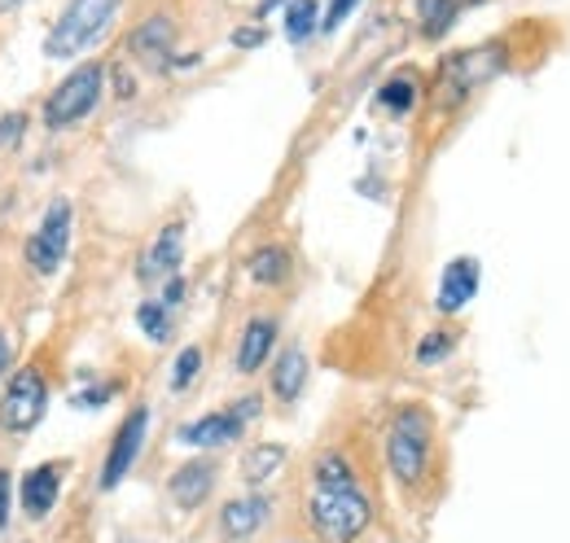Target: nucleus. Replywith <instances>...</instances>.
I'll return each mask as SVG.
<instances>
[{"label": "nucleus", "mask_w": 570, "mask_h": 543, "mask_svg": "<svg viewBox=\"0 0 570 543\" xmlns=\"http://www.w3.org/2000/svg\"><path fill=\"white\" fill-rule=\"evenodd\" d=\"M307 522L321 543H356L373 522V500L360 491V482L347 486H312L307 495Z\"/></svg>", "instance_id": "f257e3e1"}, {"label": "nucleus", "mask_w": 570, "mask_h": 543, "mask_svg": "<svg viewBox=\"0 0 570 543\" xmlns=\"http://www.w3.org/2000/svg\"><path fill=\"white\" fill-rule=\"evenodd\" d=\"M430 452H434V421L426 407L409 404L395 412L391 430H386V470L400 486H417L430 470Z\"/></svg>", "instance_id": "f03ea898"}, {"label": "nucleus", "mask_w": 570, "mask_h": 543, "mask_svg": "<svg viewBox=\"0 0 570 543\" xmlns=\"http://www.w3.org/2000/svg\"><path fill=\"white\" fill-rule=\"evenodd\" d=\"M119 4H124V0H71V4L62 9V18L53 22V31L45 36V53L58 58V62L88 53V49L106 36V27L115 22Z\"/></svg>", "instance_id": "7ed1b4c3"}, {"label": "nucleus", "mask_w": 570, "mask_h": 543, "mask_svg": "<svg viewBox=\"0 0 570 543\" xmlns=\"http://www.w3.org/2000/svg\"><path fill=\"white\" fill-rule=\"evenodd\" d=\"M101 92H106V67L101 62H83V67H75L49 97H45V128L49 132H67L75 124H83L92 110H97V101H101Z\"/></svg>", "instance_id": "20e7f679"}, {"label": "nucleus", "mask_w": 570, "mask_h": 543, "mask_svg": "<svg viewBox=\"0 0 570 543\" xmlns=\"http://www.w3.org/2000/svg\"><path fill=\"white\" fill-rule=\"evenodd\" d=\"M259 395H242L233 407H219V412H207V416H194L176 430V443L180 447H198V452H215V447H228L246 434V425L259 416Z\"/></svg>", "instance_id": "39448f33"}, {"label": "nucleus", "mask_w": 570, "mask_h": 543, "mask_svg": "<svg viewBox=\"0 0 570 543\" xmlns=\"http://www.w3.org/2000/svg\"><path fill=\"white\" fill-rule=\"evenodd\" d=\"M45 412H49V382H45V373L36 364H27V368H18L9 377V386L0 395V430L13 434V438L31 434L45 421Z\"/></svg>", "instance_id": "423d86ee"}, {"label": "nucleus", "mask_w": 570, "mask_h": 543, "mask_svg": "<svg viewBox=\"0 0 570 543\" xmlns=\"http://www.w3.org/2000/svg\"><path fill=\"white\" fill-rule=\"evenodd\" d=\"M71 228H75L71 203L67 198H53L49 210L40 215V228L27 241V264L40 272V276H53V272L67 264V255H71Z\"/></svg>", "instance_id": "0eeeda50"}, {"label": "nucleus", "mask_w": 570, "mask_h": 543, "mask_svg": "<svg viewBox=\"0 0 570 543\" xmlns=\"http://www.w3.org/2000/svg\"><path fill=\"white\" fill-rule=\"evenodd\" d=\"M500 67H504L500 45H488V49H465V53L448 58V62H443V101H448V106L465 101L474 88H483L488 79H497Z\"/></svg>", "instance_id": "6e6552de"}, {"label": "nucleus", "mask_w": 570, "mask_h": 543, "mask_svg": "<svg viewBox=\"0 0 570 543\" xmlns=\"http://www.w3.org/2000/svg\"><path fill=\"white\" fill-rule=\"evenodd\" d=\"M145 434H149V407H132L124 416V425L115 430V443L106 452V465H101V491H115L124 477L132 474V465L141 461L145 452Z\"/></svg>", "instance_id": "1a4fd4ad"}, {"label": "nucleus", "mask_w": 570, "mask_h": 543, "mask_svg": "<svg viewBox=\"0 0 570 543\" xmlns=\"http://www.w3.org/2000/svg\"><path fill=\"white\" fill-rule=\"evenodd\" d=\"M268 517H273V500L255 491V495H237V500H228V504L219 509L215 531H219V540L224 543H246L268 526Z\"/></svg>", "instance_id": "9d476101"}, {"label": "nucleus", "mask_w": 570, "mask_h": 543, "mask_svg": "<svg viewBox=\"0 0 570 543\" xmlns=\"http://www.w3.org/2000/svg\"><path fill=\"white\" fill-rule=\"evenodd\" d=\"M479 280H483V268H479V259L474 255H456L443 276H439V294H434V307L443 312V316H456V312H465L470 303H474V294H479Z\"/></svg>", "instance_id": "9b49d317"}, {"label": "nucleus", "mask_w": 570, "mask_h": 543, "mask_svg": "<svg viewBox=\"0 0 570 543\" xmlns=\"http://www.w3.org/2000/svg\"><path fill=\"white\" fill-rule=\"evenodd\" d=\"M180 264H185V224H167V228H158V237L145 246L137 276H141L145 285H158V280L180 276Z\"/></svg>", "instance_id": "f8f14e48"}, {"label": "nucleus", "mask_w": 570, "mask_h": 543, "mask_svg": "<svg viewBox=\"0 0 570 543\" xmlns=\"http://www.w3.org/2000/svg\"><path fill=\"white\" fill-rule=\"evenodd\" d=\"M58 495H62V465H36L22 474L18 504H22L27 522H45L58 509Z\"/></svg>", "instance_id": "ddd939ff"}, {"label": "nucleus", "mask_w": 570, "mask_h": 543, "mask_svg": "<svg viewBox=\"0 0 570 543\" xmlns=\"http://www.w3.org/2000/svg\"><path fill=\"white\" fill-rule=\"evenodd\" d=\"M171 40H176V27L167 13H149L141 27L128 36V53L141 62V67L167 70L171 67Z\"/></svg>", "instance_id": "4468645a"}, {"label": "nucleus", "mask_w": 570, "mask_h": 543, "mask_svg": "<svg viewBox=\"0 0 570 543\" xmlns=\"http://www.w3.org/2000/svg\"><path fill=\"white\" fill-rule=\"evenodd\" d=\"M215 461H189V465H180L171 482H167V495H171V504L176 509H185V513H194V509H203L207 500H212L215 491Z\"/></svg>", "instance_id": "2eb2a0df"}, {"label": "nucleus", "mask_w": 570, "mask_h": 543, "mask_svg": "<svg viewBox=\"0 0 570 543\" xmlns=\"http://www.w3.org/2000/svg\"><path fill=\"white\" fill-rule=\"evenodd\" d=\"M273 346H277V320H273V316H255V320H246V329H242V338H237L233 368H237L242 377L259 373V368L273 359Z\"/></svg>", "instance_id": "dca6fc26"}, {"label": "nucleus", "mask_w": 570, "mask_h": 543, "mask_svg": "<svg viewBox=\"0 0 570 543\" xmlns=\"http://www.w3.org/2000/svg\"><path fill=\"white\" fill-rule=\"evenodd\" d=\"M268 386L282 404H294L307 386V351L303 346H285L282 355L273 359V373H268Z\"/></svg>", "instance_id": "f3484780"}, {"label": "nucleus", "mask_w": 570, "mask_h": 543, "mask_svg": "<svg viewBox=\"0 0 570 543\" xmlns=\"http://www.w3.org/2000/svg\"><path fill=\"white\" fill-rule=\"evenodd\" d=\"M246 272H250V280H255V285L277 289V285L289 280L294 259H289V250H285V246H259V250L246 259Z\"/></svg>", "instance_id": "a211bd4d"}, {"label": "nucleus", "mask_w": 570, "mask_h": 543, "mask_svg": "<svg viewBox=\"0 0 570 543\" xmlns=\"http://www.w3.org/2000/svg\"><path fill=\"white\" fill-rule=\"evenodd\" d=\"M285 461H289V452H285L282 443H255V447L242 456V477H246L250 486H264V482H273V477L282 474Z\"/></svg>", "instance_id": "6ab92c4d"}, {"label": "nucleus", "mask_w": 570, "mask_h": 543, "mask_svg": "<svg viewBox=\"0 0 570 543\" xmlns=\"http://www.w3.org/2000/svg\"><path fill=\"white\" fill-rule=\"evenodd\" d=\"M461 9H465V0H417V27H422V36L426 40H443L456 27Z\"/></svg>", "instance_id": "aec40b11"}, {"label": "nucleus", "mask_w": 570, "mask_h": 543, "mask_svg": "<svg viewBox=\"0 0 570 543\" xmlns=\"http://www.w3.org/2000/svg\"><path fill=\"white\" fill-rule=\"evenodd\" d=\"M321 31V4L316 0H289L285 4V36L289 45H307Z\"/></svg>", "instance_id": "412c9836"}, {"label": "nucleus", "mask_w": 570, "mask_h": 543, "mask_svg": "<svg viewBox=\"0 0 570 543\" xmlns=\"http://www.w3.org/2000/svg\"><path fill=\"white\" fill-rule=\"evenodd\" d=\"M377 106L391 110V115H409L417 106V79L413 75H391L382 88H377Z\"/></svg>", "instance_id": "4be33fe9"}, {"label": "nucleus", "mask_w": 570, "mask_h": 543, "mask_svg": "<svg viewBox=\"0 0 570 543\" xmlns=\"http://www.w3.org/2000/svg\"><path fill=\"white\" fill-rule=\"evenodd\" d=\"M347 482H360L356 465L343 456V452H321L316 465H312V486H347Z\"/></svg>", "instance_id": "5701e85b"}, {"label": "nucleus", "mask_w": 570, "mask_h": 543, "mask_svg": "<svg viewBox=\"0 0 570 543\" xmlns=\"http://www.w3.org/2000/svg\"><path fill=\"white\" fill-rule=\"evenodd\" d=\"M137 325L149 342H167L171 338V307H163L158 298H145L137 307Z\"/></svg>", "instance_id": "b1692460"}, {"label": "nucleus", "mask_w": 570, "mask_h": 543, "mask_svg": "<svg viewBox=\"0 0 570 543\" xmlns=\"http://www.w3.org/2000/svg\"><path fill=\"white\" fill-rule=\"evenodd\" d=\"M198 373H203V346H185L171 364V391H189L198 382Z\"/></svg>", "instance_id": "393cba45"}, {"label": "nucleus", "mask_w": 570, "mask_h": 543, "mask_svg": "<svg viewBox=\"0 0 570 543\" xmlns=\"http://www.w3.org/2000/svg\"><path fill=\"white\" fill-rule=\"evenodd\" d=\"M456 351V334L452 329H430L426 338L417 342V364H439V359H448Z\"/></svg>", "instance_id": "a878e982"}, {"label": "nucleus", "mask_w": 570, "mask_h": 543, "mask_svg": "<svg viewBox=\"0 0 570 543\" xmlns=\"http://www.w3.org/2000/svg\"><path fill=\"white\" fill-rule=\"evenodd\" d=\"M115 382H97V386H83V391H75V407H106L110 399H115Z\"/></svg>", "instance_id": "bb28decb"}, {"label": "nucleus", "mask_w": 570, "mask_h": 543, "mask_svg": "<svg viewBox=\"0 0 570 543\" xmlns=\"http://www.w3.org/2000/svg\"><path fill=\"white\" fill-rule=\"evenodd\" d=\"M22 136H27V115H4L0 119V149H13V145H22Z\"/></svg>", "instance_id": "cd10ccee"}, {"label": "nucleus", "mask_w": 570, "mask_h": 543, "mask_svg": "<svg viewBox=\"0 0 570 543\" xmlns=\"http://www.w3.org/2000/svg\"><path fill=\"white\" fill-rule=\"evenodd\" d=\"M356 4L360 0H330V9H325V18H321V31H338V27L352 18Z\"/></svg>", "instance_id": "c85d7f7f"}, {"label": "nucleus", "mask_w": 570, "mask_h": 543, "mask_svg": "<svg viewBox=\"0 0 570 543\" xmlns=\"http://www.w3.org/2000/svg\"><path fill=\"white\" fill-rule=\"evenodd\" d=\"M158 303L176 312V307L185 303V276H171V280H163V294H158Z\"/></svg>", "instance_id": "c756f323"}, {"label": "nucleus", "mask_w": 570, "mask_h": 543, "mask_svg": "<svg viewBox=\"0 0 570 543\" xmlns=\"http://www.w3.org/2000/svg\"><path fill=\"white\" fill-rule=\"evenodd\" d=\"M233 45L237 49H259L264 45V27H237L233 31Z\"/></svg>", "instance_id": "7c9ffc66"}, {"label": "nucleus", "mask_w": 570, "mask_h": 543, "mask_svg": "<svg viewBox=\"0 0 570 543\" xmlns=\"http://www.w3.org/2000/svg\"><path fill=\"white\" fill-rule=\"evenodd\" d=\"M13 517V504H9V470H0V531L9 526Z\"/></svg>", "instance_id": "2f4dec72"}, {"label": "nucleus", "mask_w": 570, "mask_h": 543, "mask_svg": "<svg viewBox=\"0 0 570 543\" xmlns=\"http://www.w3.org/2000/svg\"><path fill=\"white\" fill-rule=\"evenodd\" d=\"M115 97H124V101L137 97V79H132L128 70H115Z\"/></svg>", "instance_id": "473e14b6"}, {"label": "nucleus", "mask_w": 570, "mask_h": 543, "mask_svg": "<svg viewBox=\"0 0 570 543\" xmlns=\"http://www.w3.org/2000/svg\"><path fill=\"white\" fill-rule=\"evenodd\" d=\"M4 373H9V338L0 334V382H4Z\"/></svg>", "instance_id": "72a5a7b5"}, {"label": "nucleus", "mask_w": 570, "mask_h": 543, "mask_svg": "<svg viewBox=\"0 0 570 543\" xmlns=\"http://www.w3.org/2000/svg\"><path fill=\"white\" fill-rule=\"evenodd\" d=\"M13 4H22V0H0V13H4V9H13Z\"/></svg>", "instance_id": "f704fd0d"}, {"label": "nucleus", "mask_w": 570, "mask_h": 543, "mask_svg": "<svg viewBox=\"0 0 570 543\" xmlns=\"http://www.w3.org/2000/svg\"><path fill=\"white\" fill-rule=\"evenodd\" d=\"M289 543H298V540H289Z\"/></svg>", "instance_id": "c9c22d12"}]
</instances>
